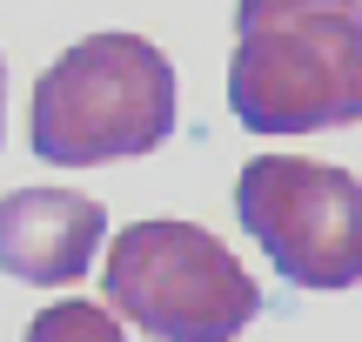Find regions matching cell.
Segmentation results:
<instances>
[{
    "mask_svg": "<svg viewBox=\"0 0 362 342\" xmlns=\"http://www.w3.org/2000/svg\"><path fill=\"white\" fill-rule=\"evenodd\" d=\"M228 107L255 134L362 121V0H235Z\"/></svg>",
    "mask_w": 362,
    "mask_h": 342,
    "instance_id": "6da1fadb",
    "label": "cell"
},
{
    "mask_svg": "<svg viewBox=\"0 0 362 342\" xmlns=\"http://www.w3.org/2000/svg\"><path fill=\"white\" fill-rule=\"evenodd\" d=\"M175 128V67L141 34H88L34 81V155L54 168L155 155Z\"/></svg>",
    "mask_w": 362,
    "mask_h": 342,
    "instance_id": "7a4b0ae2",
    "label": "cell"
},
{
    "mask_svg": "<svg viewBox=\"0 0 362 342\" xmlns=\"http://www.w3.org/2000/svg\"><path fill=\"white\" fill-rule=\"evenodd\" d=\"M107 309L155 342H235L262 316V289L221 235L194 222H134L107 249Z\"/></svg>",
    "mask_w": 362,
    "mask_h": 342,
    "instance_id": "3957f363",
    "label": "cell"
},
{
    "mask_svg": "<svg viewBox=\"0 0 362 342\" xmlns=\"http://www.w3.org/2000/svg\"><path fill=\"white\" fill-rule=\"evenodd\" d=\"M235 215L262 242L282 282L315 295L362 282V182L349 168L262 155L235 175Z\"/></svg>",
    "mask_w": 362,
    "mask_h": 342,
    "instance_id": "277c9868",
    "label": "cell"
},
{
    "mask_svg": "<svg viewBox=\"0 0 362 342\" xmlns=\"http://www.w3.org/2000/svg\"><path fill=\"white\" fill-rule=\"evenodd\" d=\"M107 208L74 188H13L0 201V269L34 289H67L94 269Z\"/></svg>",
    "mask_w": 362,
    "mask_h": 342,
    "instance_id": "5b68a950",
    "label": "cell"
},
{
    "mask_svg": "<svg viewBox=\"0 0 362 342\" xmlns=\"http://www.w3.org/2000/svg\"><path fill=\"white\" fill-rule=\"evenodd\" d=\"M27 342H128L115 322V309L101 302H47L27 322Z\"/></svg>",
    "mask_w": 362,
    "mask_h": 342,
    "instance_id": "8992f818",
    "label": "cell"
},
{
    "mask_svg": "<svg viewBox=\"0 0 362 342\" xmlns=\"http://www.w3.org/2000/svg\"><path fill=\"white\" fill-rule=\"evenodd\" d=\"M0 128H7V67H0Z\"/></svg>",
    "mask_w": 362,
    "mask_h": 342,
    "instance_id": "52a82bcc",
    "label": "cell"
}]
</instances>
